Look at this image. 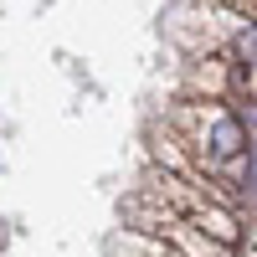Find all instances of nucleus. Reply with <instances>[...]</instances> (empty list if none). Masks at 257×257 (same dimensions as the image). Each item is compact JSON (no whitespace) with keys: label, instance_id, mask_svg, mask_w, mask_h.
Here are the masks:
<instances>
[{"label":"nucleus","instance_id":"nucleus-1","mask_svg":"<svg viewBox=\"0 0 257 257\" xmlns=\"http://www.w3.org/2000/svg\"><path fill=\"white\" fill-rule=\"evenodd\" d=\"M247 149V123L226 108H206L201 113V155L211 165H231Z\"/></svg>","mask_w":257,"mask_h":257},{"label":"nucleus","instance_id":"nucleus-2","mask_svg":"<svg viewBox=\"0 0 257 257\" xmlns=\"http://www.w3.org/2000/svg\"><path fill=\"white\" fill-rule=\"evenodd\" d=\"M237 57H242V67H257V26H247L237 36Z\"/></svg>","mask_w":257,"mask_h":257}]
</instances>
